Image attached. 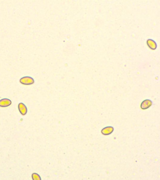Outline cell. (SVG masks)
<instances>
[{
    "label": "cell",
    "instance_id": "cell-1",
    "mask_svg": "<svg viewBox=\"0 0 160 180\" xmlns=\"http://www.w3.org/2000/svg\"><path fill=\"white\" fill-rule=\"evenodd\" d=\"M20 83L25 85H30L34 83V80L30 77H23L19 80Z\"/></svg>",
    "mask_w": 160,
    "mask_h": 180
},
{
    "label": "cell",
    "instance_id": "cell-2",
    "mask_svg": "<svg viewBox=\"0 0 160 180\" xmlns=\"http://www.w3.org/2000/svg\"><path fill=\"white\" fill-rule=\"evenodd\" d=\"M114 130V129L113 127L108 126L102 129V130H101V133L102 135L104 136H107L112 133Z\"/></svg>",
    "mask_w": 160,
    "mask_h": 180
},
{
    "label": "cell",
    "instance_id": "cell-3",
    "mask_svg": "<svg viewBox=\"0 0 160 180\" xmlns=\"http://www.w3.org/2000/svg\"><path fill=\"white\" fill-rule=\"evenodd\" d=\"M153 104L152 101L150 100H146L143 101L141 104L140 107L142 109H147L150 107Z\"/></svg>",
    "mask_w": 160,
    "mask_h": 180
},
{
    "label": "cell",
    "instance_id": "cell-4",
    "mask_svg": "<svg viewBox=\"0 0 160 180\" xmlns=\"http://www.w3.org/2000/svg\"><path fill=\"white\" fill-rule=\"evenodd\" d=\"M18 109L20 113L23 115H25L27 112V108L26 105L23 103H20L18 104Z\"/></svg>",
    "mask_w": 160,
    "mask_h": 180
},
{
    "label": "cell",
    "instance_id": "cell-5",
    "mask_svg": "<svg viewBox=\"0 0 160 180\" xmlns=\"http://www.w3.org/2000/svg\"><path fill=\"white\" fill-rule=\"evenodd\" d=\"M11 104V101L8 99H3L0 100V106L1 107H7Z\"/></svg>",
    "mask_w": 160,
    "mask_h": 180
},
{
    "label": "cell",
    "instance_id": "cell-6",
    "mask_svg": "<svg viewBox=\"0 0 160 180\" xmlns=\"http://www.w3.org/2000/svg\"><path fill=\"white\" fill-rule=\"evenodd\" d=\"M147 44L148 47L152 49H155L156 48V42L152 40H147Z\"/></svg>",
    "mask_w": 160,
    "mask_h": 180
},
{
    "label": "cell",
    "instance_id": "cell-7",
    "mask_svg": "<svg viewBox=\"0 0 160 180\" xmlns=\"http://www.w3.org/2000/svg\"><path fill=\"white\" fill-rule=\"evenodd\" d=\"M32 178L33 180H41L40 176L36 173H33L32 175Z\"/></svg>",
    "mask_w": 160,
    "mask_h": 180
}]
</instances>
